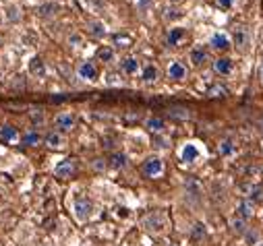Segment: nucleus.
I'll list each match as a JSON object with an SVG mask.
<instances>
[{
  "label": "nucleus",
  "mask_w": 263,
  "mask_h": 246,
  "mask_svg": "<svg viewBox=\"0 0 263 246\" xmlns=\"http://www.w3.org/2000/svg\"><path fill=\"white\" fill-rule=\"evenodd\" d=\"M75 172H77V159H73V157H67V159L58 161L56 168H54L56 178H62V180L64 178H71Z\"/></svg>",
  "instance_id": "5"
},
{
  "label": "nucleus",
  "mask_w": 263,
  "mask_h": 246,
  "mask_svg": "<svg viewBox=\"0 0 263 246\" xmlns=\"http://www.w3.org/2000/svg\"><path fill=\"white\" fill-rule=\"evenodd\" d=\"M168 17L170 19H176V17H180V13L178 11H168Z\"/></svg>",
  "instance_id": "36"
},
{
  "label": "nucleus",
  "mask_w": 263,
  "mask_h": 246,
  "mask_svg": "<svg viewBox=\"0 0 263 246\" xmlns=\"http://www.w3.org/2000/svg\"><path fill=\"white\" fill-rule=\"evenodd\" d=\"M44 145H48L50 149H62L64 147V137L60 135V133H48L46 137H44Z\"/></svg>",
  "instance_id": "18"
},
{
  "label": "nucleus",
  "mask_w": 263,
  "mask_h": 246,
  "mask_svg": "<svg viewBox=\"0 0 263 246\" xmlns=\"http://www.w3.org/2000/svg\"><path fill=\"white\" fill-rule=\"evenodd\" d=\"M44 141V137L37 133V131H27L23 137H21V143L25 145V147H35V145H40Z\"/></svg>",
  "instance_id": "21"
},
{
  "label": "nucleus",
  "mask_w": 263,
  "mask_h": 246,
  "mask_svg": "<svg viewBox=\"0 0 263 246\" xmlns=\"http://www.w3.org/2000/svg\"><path fill=\"white\" fill-rule=\"evenodd\" d=\"M3 46H5V39H3V37H0V48H3Z\"/></svg>",
  "instance_id": "38"
},
{
  "label": "nucleus",
  "mask_w": 263,
  "mask_h": 246,
  "mask_svg": "<svg viewBox=\"0 0 263 246\" xmlns=\"http://www.w3.org/2000/svg\"><path fill=\"white\" fill-rule=\"evenodd\" d=\"M218 151H220V155H224V157H228V155H232V153L236 151V147H234V143H232L230 139H224V141L220 143V147H218Z\"/></svg>",
  "instance_id": "25"
},
{
  "label": "nucleus",
  "mask_w": 263,
  "mask_h": 246,
  "mask_svg": "<svg viewBox=\"0 0 263 246\" xmlns=\"http://www.w3.org/2000/svg\"><path fill=\"white\" fill-rule=\"evenodd\" d=\"M19 139V131L17 127L13 125H3L0 127V141H5V143H15Z\"/></svg>",
  "instance_id": "17"
},
{
  "label": "nucleus",
  "mask_w": 263,
  "mask_h": 246,
  "mask_svg": "<svg viewBox=\"0 0 263 246\" xmlns=\"http://www.w3.org/2000/svg\"><path fill=\"white\" fill-rule=\"evenodd\" d=\"M141 170H143V174H145L147 178H158V176L164 174V161H162V157L152 155V157H147V159L143 161Z\"/></svg>",
  "instance_id": "2"
},
{
  "label": "nucleus",
  "mask_w": 263,
  "mask_h": 246,
  "mask_svg": "<svg viewBox=\"0 0 263 246\" xmlns=\"http://www.w3.org/2000/svg\"><path fill=\"white\" fill-rule=\"evenodd\" d=\"M81 42H83L81 33H71V35H69V44H71L73 48H79V46H81Z\"/></svg>",
  "instance_id": "30"
},
{
  "label": "nucleus",
  "mask_w": 263,
  "mask_h": 246,
  "mask_svg": "<svg viewBox=\"0 0 263 246\" xmlns=\"http://www.w3.org/2000/svg\"><path fill=\"white\" fill-rule=\"evenodd\" d=\"M168 116L174 118V120H189V118H191V112H189L186 108H176V106H174V108L168 110Z\"/></svg>",
  "instance_id": "24"
},
{
  "label": "nucleus",
  "mask_w": 263,
  "mask_h": 246,
  "mask_svg": "<svg viewBox=\"0 0 263 246\" xmlns=\"http://www.w3.org/2000/svg\"><path fill=\"white\" fill-rule=\"evenodd\" d=\"M19 13H17V7H9V11H7V19L9 21H19Z\"/></svg>",
  "instance_id": "32"
},
{
  "label": "nucleus",
  "mask_w": 263,
  "mask_h": 246,
  "mask_svg": "<svg viewBox=\"0 0 263 246\" xmlns=\"http://www.w3.org/2000/svg\"><path fill=\"white\" fill-rule=\"evenodd\" d=\"M145 129L149 131V133H162L164 129H166V122L162 120V118H158V116H152V118H147L145 120Z\"/></svg>",
  "instance_id": "20"
},
{
  "label": "nucleus",
  "mask_w": 263,
  "mask_h": 246,
  "mask_svg": "<svg viewBox=\"0 0 263 246\" xmlns=\"http://www.w3.org/2000/svg\"><path fill=\"white\" fill-rule=\"evenodd\" d=\"M166 75H168L170 81H184L189 77V71H186V67L180 63V60H172V63L168 65Z\"/></svg>",
  "instance_id": "7"
},
{
  "label": "nucleus",
  "mask_w": 263,
  "mask_h": 246,
  "mask_svg": "<svg viewBox=\"0 0 263 246\" xmlns=\"http://www.w3.org/2000/svg\"><path fill=\"white\" fill-rule=\"evenodd\" d=\"M255 246H263V242H257V244H255Z\"/></svg>",
  "instance_id": "39"
},
{
  "label": "nucleus",
  "mask_w": 263,
  "mask_h": 246,
  "mask_svg": "<svg viewBox=\"0 0 263 246\" xmlns=\"http://www.w3.org/2000/svg\"><path fill=\"white\" fill-rule=\"evenodd\" d=\"M232 44L238 52H247L249 46H251V33L247 27H236L234 29V35H232Z\"/></svg>",
  "instance_id": "6"
},
{
  "label": "nucleus",
  "mask_w": 263,
  "mask_h": 246,
  "mask_svg": "<svg viewBox=\"0 0 263 246\" xmlns=\"http://www.w3.org/2000/svg\"><path fill=\"white\" fill-rule=\"evenodd\" d=\"M58 11V5H54V3H48V5H42L40 7V13L42 15H52V13H56Z\"/></svg>",
  "instance_id": "29"
},
{
  "label": "nucleus",
  "mask_w": 263,
  "mask_h": 246,
  "mask_svg": "<svg viewBox=\"0 0 263 246\" xmlns=\"http://www.w3.org/2000/svg\"><path fill=\"white\" fill-rule=\"evenodd\" d=\"M184 37H186V29H184V27H172V29H168V33H166L168 46H178Z\"/></svg>",
  "instance_id": "16"
},
{
  "label": "nucleus",
  "mask_w": 263,
  "mask_h": 246,
  "mask_svg": "<svg viewBox=\"0 0 263 246\" xmlns=\"http://www.w3.org/2000/svg\"><path fill=\"white\" fill-rule=\"evenodd\" d=\"M208 95H210V97H226V95H228V89H226L224 85L216 83V85H212V87L208 89Z\"/></svg>",
  "instance_id": "26"
},
{
  "label": "nucleus",
  "mask_w": 263,
  "mask_h": 246,
  "mask_svg": "<svg viewBox=\"0 0 263 246\" xmlns=\"http://www.w3.org/2000/svg\"><path fill=\"white\" fill-rule=\"evenodd\" d=\"M230 225H232V232H236V234H247L249 232L247 230V219H242V217H234L230 221Z\"/></svg>",
  "instance_id": "27"
},
{
  "label": "nucleus",
  "mask_w": 263,
  "mask_h": 246,
  "mask_svg": "<svg viewBox=\"0 0 263 246\" xmlns=\"http://www.w3.org/2000/svg\"><path fill=\"white\" fill-rule=\"evenodd\" d=\"M75 122H77V118H75V114L73 112H58L56 116H54V125H56V129L60 131V133H69L73 127H75Z\"/></svg>",
  "instance_id": "4"
},
{
  "label": "nucleus",
  "mask_w": 263,
  "mask_h": 246,
  "mask_svg": "<svg viewBox=\"0 0 263 246\" xmlns=\"http://www.w3.org/2000/svg\"><path fill=\"white\" fill-rule=\"evenodd\" d=\"M110 163H112V168L120 170V168L126 166V155H124V153H114V155L110 157Z\"/></svg>",
  "instance_id": "28"
},
{
  "label": "nucleus",
  "mask_w": 263,
  "mask_h": 246,
  "mask_svg": "<svg viewBox=\"0 0 263 246\" xmlns=\"http://www.w3.org/2000/svg\"><path fill=\"white\" fill-rule=\"evenodd\" d=\"M158 79H160V69H158L154 63H147V65L141 67V81H143V83L152 85V83H156Z\"/></svg>",
  "instance_id": "14"
},
{
  "label": "nucleus",
  "mask_w": 263,
  "mask_h": 246,
  "mask_svg": "<svg viewBox=\"0 0 263 246\" xmlns=\"http://www.w3.org/2000/svg\"><path fill=\"white\" fill-rule=\"evenodd\" d=\"M29 73H31L33 77H44V75H46V63H44L40 56H33V58L29 60Z\"/></svg>",
  "instance_id": "19"
},
{
  "label": "nucleus",
  "mask_w": 263,
  "mask_h": 246,
  "mask_svg": "<svg viewBox=\"0 0 263 246\" xmlns=\"http://www.w3.org/2000/svg\"><path fill=\"white\" fill-rule=\"evenodd\" d=\"M98 60H100V63H112V60H114V48L102 46L98 50Z\"/></svg>",
  "instance_id": "23"
},
{
  "label": "nucleus",
  "mask_w": 263,
  "mask_h": 246,
  "mask_svg": "<svg viewBox=\"0 0 263 246\" xmlns=\"http://www.w3.org/2000/svg\"><path fill=\"white\" fill-rule=\"evenodd\" d=\"M120 71L124 75H128V77H133V75L141 73V63H139L135 56H128V58H124L122 63H120Z\"/></svg>",
  "instance_id": "12"
},
{
  "label": "nucleus",
  "mask_w": 263,
  "mask_h": 246,
  "mask_svg": "<svg viewBox=\"0 0 263 246\" xmlns=\"http://www.w3.org/2000/svg\"><path fill=\"white\" fill-rule=\"evenodd\" d=\"M210 46H212V50H216V52H226V50L232 46V39L228 37V33L218 31V33H214V35L210 37Z\"/></svg>",
  "instance_id": "11"
},
{
  "label": "nucleus",
  "mask_w": 263,
  "mask_h": 246,
  "mask_svg": "<svg viewBox=\"0 0 263 246\" xmlns=\"http://www.w3.org/2000/svg\"><path fill=\"white\" fill-rule=\"evenodd\" d=\"M199 155H201V151H199V147H197L195 143H186V145H182V149H180V159H182L184 163L197 161V159H199Z\"/></svg>",
  "instance_id": "13"
},
{
  "label": "nucleus",
  "mask_w": 263,
  "mask_h": 246,
  "mask_svg": "<svg viewBox=\"0 0 263 246\" xmlns=\"http://www.w3.org/2000/svg\"><path fill=\"white\" fill-rule=\"evenodd\" d=\"M216 3H218V7H220V9H232L234 0H216Z\"/></svg>",
  "instance_id": "33"
},
{
  "label": "nucleus",
  "mask_w": 263,
  "mask_h": 246,
  "mask_svg": "<svg viewBox=\"0 0 263 246\" xmlns=\"http://www.w3.org/2000/svg\"><path fill=\"white\" fill-rule=\"evenodd\" d=\"M189 60L193 63V67H203L208 60H210V52L205 46H195L191 52H189Z\"/></svg>",
  "instance_id": "8"
},
{
  "label": "nucleus",
  "mask_w": 263,
  "mask_h": 246,
  "mask_svg": "<svg viewBox=\"0 0 263 246\" xmlns=\"http://www.w3.org/2000/svg\"><path fill=\"white\" fill-rule=\"evenodd\" d=\"M214 71H216V75H220V77H228V75H232V71H234L232 58H228V56H220V58H216V60H214Z\"/></svg>",
  "instance_id": "9"
},
{
  "label": "nucleus",
  "mask_w": 263,
  "mask_h": 246,
  "mask_svg": "<svg viewBox=\"0 0 263 246\" xmlns=\"http://www.w3.org/2000/svg\"><path fill=\"white\" fill-rule=\"evenodd\" d=\"M73 213L79 221H87L93 213V203L87 197H75L73 199Z\"/></svg>",
  "instance_id": "1"
},
{
  "label": "nucleus",
  "mask_w": 263,
  "mask_h": 246,
  "mask_svg": "<svg viewBox=\"0 0 263 246\" xmlns=\"http://www.w3.org/2000/svg\"><path fill=\"white\" fill-rule=\"evenodd\" d=\"M253 215H255V205H253L251 199H245V201L238 205V217H242V219H251Z\"/></svg>",
  "instance_id": "22"
},
{
  "label": "nucleus",
  "mask_w": 263,
  "mask_h": 246,
  "mask_svg": "<svg viewBox=\"0 0 263 246\" xmlns=\"http://www.w3.org/2000/svg\"><path fill=\"white\" fill-rule=\"evenodd\" d=\"M87 33L91 37H96V39H104L108 35V29H106V25L102 21H89L87 23Z\"/></svg>",
  "instance_id": "15"
},
{
  "label": "nucleus",
  "mask_w": 263,
  "mask_h": 246,
  "mask_svg": "<svg viewBox=\"0 0 263 246\" xmlns=\"http://www.w3.org/2000/svg\"><path fill=\"white\" fill-rule=\"evenodd\" d=\"M261 131H263V120H261Z\"/></svg>",
  "instance_id": "40"
},
{
  "label": "nucleus",
  "mask_w": 263,
  "mask_h": 246,
  "mask_svg": "<svg viewBox=\"0 0 263 246\" xmlns=\"http://www.w3.org/2000/svg\"><path fill=\"white\" fill-rule=\"evenodd\" d=\"M143 225H145L147 230H152V232H162V230L166 228V217H164L160 211H154V213H149V215L143 219Z\"/></svg>",
  "instance_id": "10"
},
{
  "label": "nucleus",
  "mask_w": 263,
  "mask_h": 246,
  "mask_svg": "<svg viewBox=\"0 0 263 246\" xmlns=\"http://www.w3.org/2000/svg\"><path fill=\"white\" fill-rule=\"evenodd\" d=\"M259 79L263 83V58H261V63H259Z\"/></svg>",
  "instance_id": "35"
},
{
  "label": "nucleus",
  "mask_w": 263,
  "mask_h": 246,
  "mask_svg": "<svg viewBox=\"0 0 263 246\" xmlns=\"http://www.w3.org/2000/svg\"><path fill=\"white\" fill-rule=\"evenodd\" d=\"M168 3H172V5H178V3H182V0H168Z\"/></svg>",
  "instance_id": "37"
},
{
  "label": "nucleus",
  "mask_w": 263,
  "mask_h": 246,
  "mask_svg": "<svg viewBox=\"0 0 263 246\" xmlns=\"http://www.w3.org/2000/svg\"><path fill=\"white\" fill-rule=\"evenodd\" d=\"M205 236V225L203 223H197L193 230V238H203Z\"/></svg>",
  "instance_id": "31"
},
{
  "label": "nucleus",
  "mask_w": 263,
  "mask_h": 246,
  "mask_svg": "<svg viewBox=\"0 0 263 246\" xmlns=\"http://www.w3.org/2000/svg\"><path fill=\"white\" fill-rule=\"evenodd\" d=\"M245 236H247V240H249L251 244H257V242H255V240H257V234H255V232H247Z\"/></svg>",
  "instance_id": "34"
},
{
  "label": "nucleus",
  "mask_w": 263,
  "mask_h": 246,
  "mask_svg": "<svg viewBox=\"0 0 263 246\" xmlns=\"http://www.w3.org/2000/svg\"><path fill=\"white\" fill-rule=\"evenodd\" d=\"M98 75H100V71H98L96 63H91V60H83V63H79V67H77V77H79L81 81L93 83V81H98Z\"/></svg>",
  "instance_id": "3"
}]
</instances>
